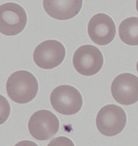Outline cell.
I'll list each match as a JSON object with an SVG mask.
<instances>
[{"label":"cell","instance_id":"5b68a950","mask_svg":"<svg viewBox=\"0 0 138 146\" xmlns=\"http://www.w3.org/2000/svg\"><path fill=\"white\" fill-rule=\"evenodd\" d=\"M27 23V15L21 5L13 2L6 3L0 7V31L6 36L21 33Z\"/></svg>","mask_w":138,"mask_h":146},{"label":"cell","instance_id":"9c48e42d","mask_svg":"<svg viewBox=\"0 0 138 146\" xmlns=\"http://www.w3.org/2000/svg\"><path fill=\"white\" fill-rule=\"evenodd\" d=\"M89 37L96 44L106 45L113 40L116 34V27L109 15L99 13L90 20L88 27Z\"/></svg>","mask_w":138,"mask_h":146},{"label":"cell","instance_id":"9a60e30c","mask_svg":"<svg viewBox=\"0 0 138 146\" xmlns=\"http://www.w3.org/2000/svg\"><path fill=\"white\" fill-rule=\"evenodd\" d=\"M137 71H138V62H137Z\"/></svg>","mask_w":138,"mask_h":146},{"label":"cell","instance_id":"277c9868","mask_svg":"<svg viewBox=\"0 0 138 146\" xmlns=\"http://www.w3.org/2000/svg\"><path fill=\"white\" fill-rule=\"evenodd\" d=\"M73 65L75 70L85 76H92L98 73L104 64L103 54L92 45H84L74 52Z\"/></svg>","mask_w":138,"mask_h":146},{"label":"cell","instance_id":"8992f818","mask_svg":"<svg viewBox=\"0 0 138 146\" xmlns=\"http://www.w3.org/2000/svg\"><path fill=\"white\" fill-rule=\"evenodd\" d=\"M59 128L58 117L49 110H41L30 117L28 129L31 136L40 141L49 140L54 136Z\"/></svg>","mask_w":138,"mask_h":146},{"label":"cell","instance_id":"7a4b0ae2","mask_svg":"<svg viewBox=\"0 0 138 146\" xmlns=\"http://www.w3.org/2000/svg\"><path fill=\"white\" fill-rule=\"evenodd\" d=\"M50 102L56 112L70 115L77 113L83 106V98L79 91L68 85L55 88L50 95Z\"/></svg>","mask_w":138,"mask_h":146},{"label":"cell","instance_id":"5bb4252c","mask_svg":"<svg viewBox=\"0 0 138 146\" xmlns=\"http://www.w3.org/2000/svg\"><path fill=\"white\" fill-rule=\"evenodd\" d=\"M136 8H137V10L138 13V0H137V1H136Z\"/></svg>","mask_w":138,"mask_h":146},{"label":"cell","instance_id":"7c38bea8","mask_svg":"<svg viewBox=\"0 0 138 146\" xmlns=\"http://www.w3.org/2000/svg\"><path fill=\"white\" fill-rule=\"evenodd\" d=\"M47 146H74L73 141L68 137L59 136L50 142Z\"/></svg>","mask_w":138,"mask_h":146},{"label":"cell","instance_id":"4fadbf2b","mask_svg":"<svg viewBox=\"0 0 138 146\" xmlns=\"http://www.w3.org/2000/svg\"><path fill=\"white\" fill-rule=\"evenodd\" d=\"M15 146H38L34 142L30 140H23L20 141L18 142L17 144L15 145Z\"/></svg>","mask_w":138,"mask_h":146},{"label":"cell","instance_id":"6da1fadb","mask_svg":"<svg viewBox=\"0 0 138 146\" xmlns=\"http://www.w3.org/2000/svg\"><path fill=\"white\" fill-rule=\"evenodd\" d=\"M6 91L9 97L14 102L26 104L36 97L38 91V83L32 73L25 70L17 71L8 79Z\"/></svg>","mask_w":138,"mask_h":146},{"label":"cell","instance_id":"8fae6325","mask_svg":"<svg viewBox=\"0 0 138 146\" xmlns=\"http://www.w3.org/2000/svg\"><path fill=\"white\" fill-rule=\"evenodd\" d=\"M120 38L124 43L138 45V17H129L121 23L119 27Z\"/></svg>","mask_w":138,"mask_h":146},{"label":"cell","instance_id":"30bf717a","mask_svg":"<svg viewBox=\"0 0 138 146\" xmlns=\"http://www.w3.org/2000/svg\"><path fill=\"white\" fill-rule=\"evenodd\" d=\"M82 5L83 0H43L45 11L56 20L72 19L79 13Z\"/></svg>","mask_w":138,"mask_h":146},{"label":"cell","instance_id":"ba28073f","mask_svg":"<svg viewBox=\"0 0 138 146\" xmlns=\"http://www.w3.org/2000/svg\"><path fill=\"white\" fill-rule=\"evenodd\" d=\"M114 99L123 105H131L138 101V77L129 73L117 76L111 85Z\"/></svg>","mask_w":138,"mask_h":146},{"label":"cell","instance_id":"3957f363","mask_svg":"<svg viewBox=\"0 0 138 146\" xmlns=\"http://www.w3.org/2000/svg\"><path fill=\"white\" fill-rule=\"evenodd\" d=\"M127 117L121 107L110 104L102 107L96 117V126L99 132L106 136H113L123 131Z\"/></svg>","mask_w":138,"mask_h":146},{"label":"cell","instance_id":"52a82bcc","mask_svg":"<svg viewBox=\"0 0 138 146\" xmlns=\"http://www.w3.org/2000/svg\"><path fill=\"white\" fill-rule=\"evenodd\" d=\"M63 44L56 40H47L34 49L33 59L40 68L49 70L59 66L65 57Z\"/></svg>","mask_w":138,"mask_h":146}]
</instances>
